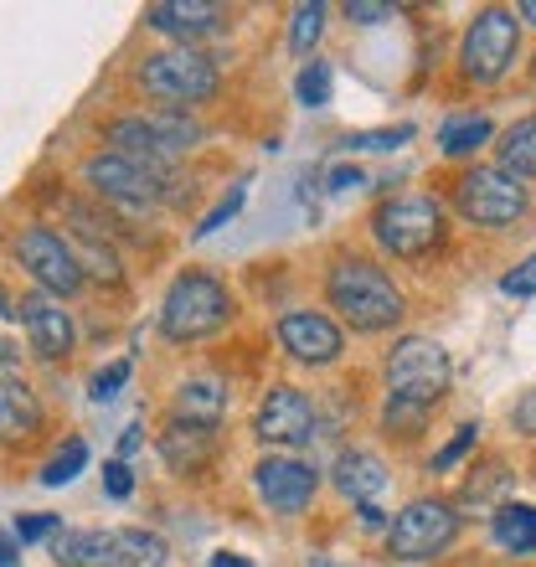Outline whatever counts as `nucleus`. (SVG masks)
Masks as SVG:
<instances>
[{
  "instance_id": "2eb2a0df",
  "label": "nucleus",
  "mask_w": 536,
  "mask_h": 567,
  "mask_svg": "<svg viewBox=\"0 0 536 567\" xmlns=\"http://www.w3.org/2000/svg\"><path fill=\"white\" fill-rule=\"evenodd\" d=\"M254 491L264 495L268 511H279V516H295V511H305L315 501V491H320V475H315L305 460H289V454H268V460H258L254 470Z\"/></svg>"
},
{
  "instance_id": "e433bc0d",
  "label": "nucleus",
  "mask_w": 536,
  "mask_h": 567,
  "mask_svg": "<svg viewBox=\"0 0 536 567\" xmlns=\"http://www.w3.org/2000/svg\"><path fill=\"white\" fill-rule=\"evenodd\" d=\"M346 186H361L357 165H336V171H330V192H346Z\"/></svg>"
},
{
  "instance_id": "bb28decb",
  "label": "nucleus",
  "mask_w": 536,
  "mask_h": 567,
  "mask_svg": "<svg viewBox=\"0 0 536 567\" xmlns=\"http://www.w3.org/2000/svg\"><path fill=\"white\" fill-rule=\"evenodd\" d=\"M320 31H326V6H320V0H310V6H299L295 21H289V47L305 58V52L320 42Z\"/></svg>"
},
{
  "instance_id": "412c9836",
  "label": "nucleus",
  "mask_w": 536,
  "mask_h": 567,
  "mask_svg": "<svg viewBox=\"0 0 536 567\" xmlns=\"http://www.w3.org/2000/svg\"><path fill=\"white\" fill-rule=\"evenodd\" d=\"M227 403H233V392H227V382H217V377H186L176 388L181 423H207V429H217V423L227 419Z\"/></svg>"
},
{
  "instance_id": "39448f33",
  "label": "nucleus",
  "mask_w": 536,
  "mask_h": 567,
  "mask_svg": "<svg viewBox=\"0 0 536 567\" xmlns=\"http://www.w3.org/2000/svg\"><path fill=\"white\" fill-rule=\"evenodd\" d=\"M233 320V295L212 274H181L161 299V336L165 341H207Z\"/></svg>"
},
{
  "instance_id": "c9c22d12",
  "label": "nucleus",
  "mask_w": 536,
  "mask_h": 567,
  "mask_svg": "<svg viewBox=\"0 0 536 567\" xmlns=\"http://www.w3.org/2000/svg\"><path fill=\"white\" fill-rule=\"evenodd\" d=\"M511 423H516V433H526V439H536V388L526 392L522 403L511 408Z\"/></svg>"
},
{
  "instance_id": "cd10ccee",
  "label": "nucleus",
  "mask_w": 536,
  "mask_h": 567,
  "mask_svg": "<svg viewBox=\"0 0 536 567\" xmlns=\"http://www.w3.org/2000/svg\"><path fill=\"white\" fill-rule=\"evenodd\" d=\"M62 532V516L52 511H31V516H16V547H31V542H52Z\"/></svg>"
},
{
  "instance_id": "72a5a7b5",
  "label": "nucleus",
  "mask_w": 536,
  "mask_h": 567,
  "mask_svg": "<svg viewBox=\"0 0 536 567\" xmlns=\"http://www.w3.org/2000/svg\"><path fill=\"white\" fill-rule=\"evenodd\" d=\"M398 6H377V0H346V21H361V27H377V21H392Z\"/></svg>"
},
{
  "instance_id": "0eeeda50",
  "label": "nucleus",
  "mask_w": 536,
  "mask_h": 567,
  "mask_svg": "<svg viewBox=\"0 0 536 567\" xmlns=\"http://www.w3.org/2000/svg\"><path fill=\"white\" fill-rule=\"evenodd\" d=\"M372 233L392 258H423L429 248L444 243V202H439V196H423V192L392 196V202L377 207Z\"/></svg>"
},
{
  "instance_id": "f03ea898",
  "label": "nucleus",
  "mask_w": 536,
  "mask_h": 567,
  "mask_svg": "<svg viewBox=\"0 0 536 567\" xmlns=\"http://www.w3.org/2000/svg\"><path fill=\"white\" fill-rule=\"evenodd\" d=\"M202 140V124L192 114H181V109H150V114H124L104 130V145L114 155H130V161L150 165V171H161L171 176V161L186 155V150Z\"/></svg>"
},
{
  "instance_id": "7c9ffc66",
  "label": "nucleus",
  "mask_w": 536,
  "mask_h": 567,
  "mask_svg": "<svg viewBox=\"0 0 536 567\" xmlns=\"http://www.w3.org/2000/svg\"><path fill=\"white\" fill-rule=\"evenodd\" d=\"M413 140V124H398V130H367V135H346V150H398Z\"/></svg>"
},
{
  "instance_id": "393cba45",
  "label": "nucleus",
  "mask_w": 536,
  "mask_h": 567,
  "mask_svg": "<svg viewBox=\"0 0 536 567\" xmlns=\"http://www.w3.org/2000/svg\"><path fill=\"white\" fill-rule=\"evenodd\" d=\"M83 470H89V444H83V439H68V444L42 464V485L47 491H62V485H73Z\"/></svg>"
},
{
  "instance_id": "6e6552de",
  "label": "nucleus",
  "mask_w": 536,
  "mask_h": 567,
  "mask_svg": "<svg viewBox=\"0 0 536 567\" xmlns=\"http://www.w3.org/2000/svg\"><path fill=\"white\" fill-rule=\"evenodd\" d=\"M454 207H460L464 223H475V227H511L526 217L532 196L501 165H475V171H464L454 181Z\"/></svg>"
},
{
  "instance_id": "ddd939ff",
  "label": "nucleus",
  "mask_w": 536,
  "mask_h": 567,
  "mask_svg": "<svg viewBox=\"0 0 536 567\" xmlns=\"http://www.w3.org/2000/svg\"><path fill=\"white\" fill-rule=\"evenodd\" d=\"M254 439L268 449H299L315 439V398L310 392L289 388V382H279V388L264 392V403H258L254 413Z\"/></svg>"
},
{
  "instance_id": "1a4fd4ad",
  "label": "nucleus",
  "mask_w": 536,
  "mask_h": 567,
  "mask_svg": "<svg viewBox=\"0 0 536 567\" xmlns=\"http://www.w3.org/2000/svg\"><path fill=\"white\" fill-rule=\"evenodd\" d=\"M516 52H522V21H516V11L491 6V11H480L475 21H470V31H464L460 68L470 83H501V78L516 68Z\"/></svg>"
},
{
  "instance_id": "b1692460",
  "label": "nucleus",
  "mask_w": 536,
  "mask_h": 567,
  "mask_svg": "<svg viewBox=\"0 0 536 567\" xmlns=\"http://www.w3.org/2000/svg\"><path fill=\"white\" fill-rule=\"evenodd\" d=\"M485 140H491V120H485V114H464V120H449L444 130H439V150H444L449 161L475 155Z\"/></svg>"
},
{
  "instance_id": "5701e85b",
  "label": "nucleus",
  "mask_w": 536,
  "mask_h": 567,
  "mask_svg": "<svg viewBox=\"0 0 536 567\" xmlns=\"http://www.w3.org/2000/svg\"><path fill=\"white\" fill-rule=\"evenodd\" d=\"M491 532L506 553H516V557L536 553V506H501L491 516Z\"/></svg>"
},
{
  "instance_id": "37998d69",
  "label": "nucleus",
  "mask_w": 536,
  "mask_h": 567,
  "mask_svg": "<svg viewBox=\"0 0 536 567\" xmlns=\"http://www.w3.org/2000/svg\"><path fill=\"white\" fill-rule=\"evenodd\" d=\"M516 16H522V21H532V27H536V0H522V11H516Z\"/></svg>"
},
{
  "instance_id": "2f4dec72",
  "label": "nucleus",
  "mask_w": 536,
  "mask_h": 567,
  "mask_svg": "<svg viewBox=\"0 0 536 567\" xmlns=\"http://www.w3.org/2000/svg\"><path fill=\"white\" fill-rule=\"evenodd\" d=\"M130 372H134V367H130V361H109V367H104V372H99V377H93V403H114V398H120V392H124V382H130Z\"/></svg>"
},
{
  "instance_id": "f704fd0d",
  "label": "nucleus",
  "mask_w": 536,
  "mask_h": 567,
  "mask_svg": "<svg viewBox=\"0 0 536 567\" xmlns=\"http://www.w3.org/2000/svg\"><path fill=\"white\" fill-rule=\"evenodd\" d=\"M104 491L114 495V501H130V491H134V475H130V464H124V460L104 464Z\"/></svg>"
},
{
  "instance_id": "a211bd4d",
  "label": "nucleus",
  "mask_w": 536,
  "mask_h": 567,
  "mask_svg": "<svg viewBox=\"0 0 536 567\" xmlns=\"http://www.w3.org/2000/svg\"><path fill=\"white\" fill-rule=\"evenodd\" d=\"M223 454V433L207 429V423H181L171 419L161 433V460L176 470V475H202L212 470V460Z\"/></svg>"
},
{
  "instance_id": "9b49d317",
  "label": "nucleus",
  "mask_w": 536,
  "mask_h": 567,
  "mask_svg": "<svg viewBox=\"0 0 536 567\" xmlns=\"http://www.w3.org/2000/svg\"><path fill=\"white\" fill-rule=\"evenodd\" d=\"M83 181L93 186V196H104L114 207H155V202H171V176L130 161V155H114V150L89 155V161H83Z\"/></svg>"
},
{
  "instance_id": "7ed1b4c3",
  "label": "nucleus",
  "mask_w": 536,
  "mask_h": 567,
  "mask_svg": "<svg viewBox=\"0 0 536 567\" xmlns=\"http://www.w3.org/2000/svg\"><path fill=\"white\" fill-rule=\"evenodd\" d=\"M171 547L145 526H114V532H58L52 563L58 567H165Z\"/></svg>"
},
{
  "instance_id": "79ce46f5",
  "label": "nucleus",
  "mask_w": 536,
  "mask_h": 567,
  "mask_svg": "<svg viewBox=\"0 0 536 567\" xmlns=\"http://www.w3.org/2000/svg\"><path fill=\"white\" fill-rule=\"evenodd\" d=\"M0 315H6V320H16V299L6 295V289H0Z\"/></svg>"
},
{
  "instance_id": "ea45409f",
  "label": "nucleus",
  "mask_w": 536,
  "mask_h": 567,
  "mask_svg": "<svg viewBox=\"0 0 536 567\" xmlns=\"http://www.w3.org/2000/svg\"><path fill=\"white\" fill-rule=\"evenodd\" d=\"M212 567H254V563H248L243 553H217L212 557Z\"/></svg>"
},
{
  "instance_id": "a878e982",
  "label": "nucleus",
  "mask_w": 536,
  "mask_h": 567,
  "mask_svg": "<svg viewBox=\"0 0 536 567\" xmlns=\"http://www.w3.org/2000/svg\"><path fill=\"white\" fill-rule=\"evenodd\" d=\"M330 89H336V73H330V62L310 58L305 68H299L295 93H299V104H305V109H326V104H330Z\"/></svg>"
},
{
  "instance_id": "c03bdc74",
  "label": "nucleus",
  "mask_w": 536,
  "mask_h": 567,
  "mask_svg": "<svg viewBox=\"0 0 536 567\" xmlns=\"http://www.w3.org/2000/svg\"><path fill=\"white\" fill-rule=\"evenodd\" d=\"M532 73H536V68H532Z\"/></svg>"
},
{
  "instance_id": "423d86ee",
  "label": "nucleus",
  "mask_w": 536,
  "mask_h": 567,
  "mask_svg": "<svg viewBox=\"0 0 536 567\" xmlns=\"http://www.w3.org/2000/svg\"><path fill=\"white\" fill-rule=\"evenodd\" d=\"M454 382V367H449V351L433 336H402L388 357V392L392 403L402 408H423L429 413L439 398Z\"/></svg>"
},
{
  "instance_id": "f257e3e1",
  "label": "nucleus",
  "mask_w": 536,
  "mask_h": 567,
  "mask_svg": "<svg viewBox=\"0 0 536 567\" xmlns=\"http://www.w3.org/2000/svg\"><path fill=\"white\" fill-rule=\"evenodd\" d=\"M326 299L357 336H382V330H392L402 320V289L392 284V274L357 254H346L330 264Z\"/></svg>"
},
{
  "instance_id": "c85d7f7f",
  "label": "nucleus",
  "mask_w": 536,
  "mask_h": 567,
  "mask_svg": "<svg viewBox=\"0 0 536 567\" xmlns=\"http://www.w3.org/2000/svg\"><path fill=\"white\" fill-rule=\"evenodd\" d=\"M243 202H248V186L238 181V186H233V192H227L223 202H217V207H212L207 217H202V227H196V238H212V233H217L223 223H233V217L243 212Z\"/></svg>"
},
{
  "instance_id": "f8f14e48",
  "label": "nucleus",
  "mask_w": 536,
  "mask_h": 567,
  "mask_svg": "<svg viewBox=\"0 0 536 567\" xmlns=\"http://www.w3.org/2000/svg\"><path fill=\"white\" fill-rule=\"evenodd\" d=\"M16 258H21V269L31 274V284L42 289V295L52 299H68L83 289V269H78L73 248H68V238L62 233H52L47 223H31L16 233Z\"/></svg>"
},
{
  "instance_id": "4c0bfd02",
  "label": "nucleus",
  "mask_w": 536,
  "mask_h": 567,
  "mask_svg": "<svg viewBox=\"0 0 536 567\" xmlns=\"http://www.w3.org/2000/svg\"><path fill=\"white\" fill-rule=\"evenodd\" d=\"M0 567H21V547H16V537H6V532H0Z\"/></svg>"
},
{
  "instance_id": "4468645a",
  "label": "nucleus",
  "mask_w": 536,
  "mask_h": 567,
  "mask_svg": "<svg viewBox=\"0 0 536 567\" xmlns=\"http://www.w3.org/2000/svg\"><path fill=\"white\" fill-rule=\"evenodd\" d=\"M16 320L27 330V346L31 357L42 361H68L78 346V326H73V310H62V299L31 289V295L16 299Z\"/></svg>"
},
{
  "instance_id": "58836bf2",
  "label": "nucleus",
  "mask_w": 536,
  "mask_h": 567,
  "mask_svg": "<svg viewBox=\"0 0 536 567\" xmlns=\"http://www.w3.org/2000/svg\"><path fill=\"white\" fill-rule=\"evenodd\" d=\"M140 423H130V429H124V439H120V454H134V449H140Z\"/></svg>"
},
{
  "instance_id": "473e14b6",
  "label": "nucleus",
  "mask_w": 536,
  "mask_h": 567,
  "mask_svg": "<svg viewBox=\"0 0 536 567\" xmlns=\"http://www.w3.org/2000/svg\"><path fill=\"white\" fill-rule=\"evenodd\" d=\"M501 289H506L511 299H532L536 295V254L526 258V264H516V269L501 279Z\"/></svg>"
},
{
  "instance_id": "20e7f679",
  "label": "nucleus",
  "mask_w": 536,
  "mask_h": 567,
  "mask_svg": "<svg viewBox=\"0 0 536 567\" xmlns=\"http://www.w3.org/2000/svg\"><path fill=\"white\" fill-rule=\"evenodd\" d=\"M217 83H223V68L202 47H165L140 62V89L161 99V109H181V114L192 104H207Z\"/></svg>"
},
{
  "instance_id": "dca6fc26",
  "label": "nucleus",
  "mask_w": 536,
  "mask_h": 567,
  "mask_svg": "<svg viewBox=\"0 0 536 567\" xmlns=\"http://www.w3.org/2000/svg\"><path fill=\"white\" fill-rule=\"evenodd\" d=\"M279 346L299 367H330V361H341L346 351V336L341 326L320 310H289L279 320Z\"/></svg>"
},
{
  "instance_id": "f3484780",
  "label": "nucleus",
  "mask_w": 536,
  "mask_h": 567,
  "mask_svg": "<svg viewBox=\"0 0 536 567\" xmlns=\"http://www.w3.org/2000/svg\"><path fill=\"white\" fill-rule=\"evenodd\" d=\"M145 27L161 31V37H176V47H196L202 37L227 27V6H212V0H161V6H145Z\"/></svg>"
},
{
  "instance_id": "c756f323",
  "label": "nucleus",
  "mask_w": 536,
  "mask_h": 567,
  "mask_svg": "<svg viewBox=\"0 0 536 567\" xmlns=\"http://www.w3.org/2000/svg\"><path fill=\"white\" fill-rule=\"evenodd\" d=\"M475 444H480V423H460V429H454V439L433 454V470H454V464H460Z\"/></svg>"
},
{
  "instance_id": "9d476101",
  "label": "nucleus",
  "mask_w": 536,
  "mask_h": 567,
  "mask_svg": "<svg viewBox=\"0 0 536 567\" xmlns=\"http://www.w3.org/2000/svg\"><path fill=\"white\" fill-rule=\"evenodd\" d=\"M460 537V511L449 501H408L388 526V553L398 563H433L439 553H449Z\"/></svg>"
},
{
  "instance_id": "aec40b11",
  "label": "nucleus",
  "mask_w": 536,
  "mask_h": 567,
  "mask_svg": "<svg viewBox=\"0 0 536 567\" xmlns=\"http://www.w3.org/2000/svg\"><path fill=\"white\" fill-rule=\"evenodd\" d=\"M42 398L21 382V377L0 372V444H27L42 433Z\"/></svg>"
},
{
  "instance_id": "6ab92c4d",
  "label": "nucleus",
  "mask_w": 536,
  "mask_h": 567,
  "mask_svg": "<svg viewBox=\"0 0 536 567\" xmlns=\"http://www.w3.org/2000/svg\"><path fill=\"white\" fill-rule=\"evenodd\" d=\"M388 464L377 460V454H367V449H346L341 460H336V491L351 501V506H377L382 511V501H388Z\"/></svg>"
},
{
  "instance_id": "a19ab883",
  "label": "nucleus",
  "mask_w": 536,
  "mask_h": 567,
  "mask_svg": "<svg viewBox=\"0 0 536 567\" xmlns=\"http://www.w3.org/2000/svg\"><path fill=\"white\" fill-rule=\"evenodd\" d=\"M16 357H21V351H16L11 341H0V372H11V367H16Z\"/></svg>"
},
{
  "instance_id": "4be33fe9",
  "label": "nucleus",
  "mask_w": 536,
  "mask_h": 567,
  "mask_svg": "<svg viewBox=\"0 0 536 567\" xmlns=\"http://www.w3.org/2000/svg\"><path fill=\"white\" fill-rule=\"evenodd\" d=\"M501 171L516 181H532L536 176V114H526V120H516L501 135Z\"/></svg>"
}]
</instances>
